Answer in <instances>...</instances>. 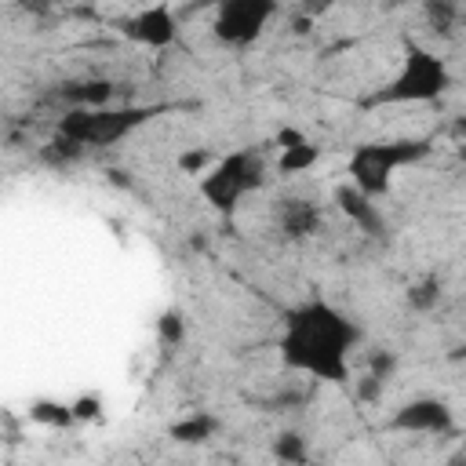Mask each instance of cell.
I'll use <instances>...</instances> for the list:
<instances>
[{"label":"cell","mask_w":466,"mask_h":466,"mask_svg":"<svg viewBox=\"0 0 466 466\" xmlns=\"http://www.w3.org/2000/svg\"><path fill=\"white\" fill-rule=\"evenodd\" d=\"M273 459H280V462H306V459H309L306 437L295 433V430H280V433L273 437Z\"/></svg>","instance_id":"18"},{"label":"cell","mask_w":466,"mask_h":466,"mask_svg":"<svg viewBox=\"0 0 466 466\" xmlns=\"http://www.w3.org/2000/svg\"><path fill=\"white\" fill-rule=\"evenodd\" d=\"M157 339L164 346H171V350H178L186 342V317H182V309H164L157 317Z\"/></svg>","instance_id":"19"},{"label":"cell","mask_w":466,"mask_h":466,"mask_svg":"<svg viewBox=\"0 0 466 466\" xmlns=\"http://www.w3.org/2000/svg\"><path fill=\"white\" fill-rule=\"evenodd\" d=\"M295 4H299V11H302L306 18H317V15H324V11L335 7V0H295Z\"/></svg>","instance_id":"25"},{"label":"cell","mask_w":466,"mask_h":466,"mask_svg":"<svg viewBox=\"0 0 466 466\" xmlns=\"http://www.w3.org/2000/svg\"><path fill=\"white\" fill-rule=\"evenodd\" d=\"M218 157L211 153V149H204V146H193V149H182L178 157H175V167L182 171V175H204L211 164H215Z\"/></svg>","instance_id":"20"},{"label":"cell","mask_w":466,"mask_h":466,"mask_svg":"<svg viewBox=\"0 0 466 466\" xmlns=\"http://www.w3.org/2000/svg\"><path fill=\"white\" fill-rule=\"evenodd\" d=\"M273 142H277L280 149H291V146H302V142H309V138H306L299 127H280V131L273 135Z\"/></svg>","instance_id":"24"},{"label":"cell","mask_w":466,"mask_h":466,"mask_svg":"<svg viewBox=\"0 0 466 466\" xmlns=\"http://www.w3.org/2000/svg\"><path fill=\"white\" fill-rule=\"evenodd\" d=\"M331 200H335V208H339V211H342V215H346L360 233H368V237L386 233V218H382V211H379L375 197H368V193H364V189H357L353 182L335 186Z\"/></svg>","instance_id":"10"},{"label":"cell","mask_w":466,"mask_h":466,"mask_svg":"<svg viewBox=\"0 0 466 466\" xmlns=\"http://www.w3.org/2000/svg\"><path fill=\"white\" fill-rule=\"evenodd\" d=\"M120 33L131 44H138V47L164 51V47H171L178 40V18H175V11H171L167 0H157V4L142 7V11H135L131 18H124L120 22Z\"/></svg>","instance_id":"7"},{"label":"cell","mask_w":466,"mask_h":466,"mask_svg":"<svg viewBox=\"0 0 466 466\" xmlns=\"http://www.w3.org/2000/svg\"><path fill=\"white\" fill-rule=\"evenodd\" d=\"M273 222H277V233L284 240H309L313 233H320L324 226V215H320V204L302 197V193H284L273 200Z\"/></svg>","instance_id":"9"},{"label":"cell","mask_w":466,"mask_h":466,"mask_svg":"<svg viewBox=\"0 0 466 466\" xmlns=\"http://www.w3.org/2000/svg\"><path fill=\"white\" fill-rule=\"evenodd\" d=\"M18 7L29 11V15H47L55 7V0H18Z\"/></svg>","instance_id":"26"},{"label":"cell","mask_w":466,"mask_h":466,"mask_svg":"<svg viewBox=\"0 0 466 466\" xmlns=\"http://www.w3.org/2000/svg\"><path fill=\"white\" fill-rule=\"evenodd\" d=\"M116 84L106 76H84V80H69L55 91L58 102H66L69 109H98V106H113Z\"/></svg>","instance_id":"11"},{"label":"cell","mask_w":466,"mask_h":466,"mask_svg":"<svg viewBox=\"0 0 466 466\" xmlns=\"http://www.w3.org/2000/svg\"><path fill=\"white\" fill-rule=\"evenodd\" d=\"M215 433H218V419L211 411H193V415L171 422V430H167V437L178 441V444H204Z\"/></svg>","instance_id":"12"},{"label":"cell","mask_w":466,"mask_h":466,"mask_svg":"<svg viewBox=\"0 0 466 466\" xmlns=\"http://www.w3.org/2000/svg\"><path fill=\"white\" fill-rule=\"evenodd\" d=\"M448 87H451V69H448V62H444L437 51H430V47L408 40V44H404L400 69H397L379 91H371V95L364 98V106L433 102V98H441Z\"/></svg>","instance_id":"2"},{"label":"cell","mask_w":466,"mask_h":466,"mask_svg":"<svg viewBox=\"0 0 466 466\" xmlns=\"http://www.w3.org/2000/svg\"><path fill=\"white\" fill-rule=\"evenodd\" d=\"M277 0H215L211 33L222 47H251L262 29L277 18Z\"/></svg>","instance_id":"6"},{"label":"cell","mask_w":466,"mask_h":466,"mask_svg":"<svg viewBox=\"0 0 466 466\" xmlns=\"http://www.w3.org/2000/svg\"><path fill=\"white\" fill-rule=\"evenodd\" d=\"M98 397L95 393H84V397H76L73 400V415H76V422H87V419H98Z\"/></svg>","instance_id":"23"},{"label":"cell","mask_w":466,"mask_h":466,"mask_svg":"<svg viewBox=\"0 0 466 466\" xmlns=\"http://www.w3.org/2000/svg\"><path fill=\"white\" fill-rule=\"evenodd\" d=\"M451 426H455V411L441 397H411L390 415V430H397V433L441 437V433H451Z\"/></svg>","instance_id":"8"},{"label":"cell","mask_w":466,"mask_h":466,"mask_svg":"<svg viewBox=\"0 0 466 466\" xmlns=\"http://www.w3.org/2000/svg\"><path fill=\"white\" fill-rule=\"evenodd\" d=\"M382 390H386V379H379V375H364V379H357V397L364 400V404H379L382 400Z\"/></svg>","instance_id":"22"},{"label":"cell","mask_w":466,"mask_h":466,"mask_svg":"<svg viewBox=\"0 0 466 466\" xmlns=\"http://www.w3.org/2000/svg\"><path fill=\"white\" fill-rule=\"evenodd\" d=\"M441 280L437 277H419V280H411L408 284V291H404V306L411 309V313H433L437 306H441Z\"/></svg>","instance_id":"14"},{"label":"cell","mask_w":466,"mask_h":466,"mask_svg":"<svg viewBox=\"0 0 466 466\" xmlns=\"http://www.w3.org/2000/svg\"><path fill=\"white\" fill-rule=\"evenodd\" d=\"M84 153H87V149H84L80 142H73V138H66V135H58V131H55L51 142L40 146V160H44L47 167H69V164H76Z\"/></svg>","instance_id":"16"},{"label":"cell","mask_w":466,"mask_h":466,"mask_svg":"<svg viewBox=\"0 0 466 466\" xmlns=\"http://www.w3.org/2000/svg\"><path fill=\"white\" fill-rule=\"evenodd\" d=\"M29 415H33L36 422H44V426H55V430H66V426L76 422L73 404H62V400H36V404L29 408Z\"/></svg>","instance_id":"17"},{"label":"cell","mask_w":466,"mask_h":466,"mask_svg":"<svg viewBox=\"0 0 466 466\" xmlns=\"http://www.w3.org/2000/svg\"><path fill=\"white\" fill-rule=\"evenodd\" d=\"M422 22L437 36H451L455 25H462V7L459 0H422Z\"/></svg>","instance_id":"13"},{"label":"cell","mask_w":466,"mask_h":466,"mask_svg":"<svg viewBox=\"0 0 466 466\" xmlns=\"http://www.w3.org/2000/svg\"><path fill=\"white\" fill-rule=\"evenodd\" d=\"M433 149V138H393V142H357L346 157V175L357 189L368 197H386L393 186V175L400 167H411L426 160Z\"/></svg>","instance_id":"3"},{"label":"cell","mask_w":466,"mask_h":466,"mask_svg":"<svg viewBox=\"0 0 466 466\" xmlns=\"http://www.w3.org/2000/svg\"><path fill=\"white\" fill-rule=\"evenodd\" d=\"M360 342V328L328 299L309 295L284 309L277 353L284 368L302 371L317 382L342 386L350 379V350Z\"/></svg>","instance_id":"1"},{"label":"cell","mask_w":466,"mask_h":466,"mask_svg":"<svg viewBox=\"0 0 466 466\" xmlns=\"http://www.w3.org/2000/svg\"><path fill=\"white\" fill-rule=\"evenodd\" d=\"M171 106H98V109H66L58 116V135L80 142L84 149H106L135 135L153 116L167 113Z\"/></svg>","instance_id":"4"},{"label":"cell","mask_w":466,"mask_h":466,"mask_svg":"<svg viewBox=\"0 0 466 466\" xmlns=\"http://www.w3.org/2000/svg\"><path fill=\"white\" fill-rule=\"evenodd\" d=\"M266 182V157L262 149H233L218 157L204 175H200V197L208 200L211 211L229 218L251 193H258Z\"/></svg>","instance_id":"5"},{"label":"cell","mask_w":466,"mask_h":466,"mask_svg":"<svg viewBox=\"0 0 466 466\" xmlns=\"http://www.w3.org/2000/svg\"><path fill=\"white\" fill-rule=\"evenodd\" d=\"M317 160H320V146H313V142H302V146L280 149V157H277V175H284V178L302 175V171H309Z\"/></svg>","instance_id":"15"},{"label":"cell","mask_w":466,"mask_h":466,"mask_svg":"<svg viewBox=\"0 0 466 466\" xmlns=\"http://www.w3.org/2000/svg\"><path fill=\"white\" fill-rule=\"evenodd\" d=\"M368 371L390 382V379H393V371H397V353H393V350H386V346H382V350H371V353H368Z\"/></svg>","instance_id":"21"}]
</instances>
